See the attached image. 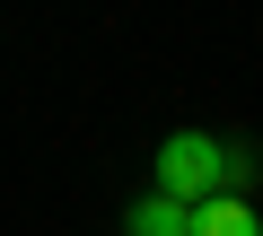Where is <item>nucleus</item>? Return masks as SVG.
I'll use <instances>...</instances> for the list:
<instances>
[{
  "label": "nucleus",
  "mask_w": 263,
  "mask_h": 236,
  "mask_svg": "<svg viewBox=\"0 0 263 236\" xmlns=\"http://www.w3.org/2000/svg\"><path fill=\"white\" fill-rule=\"evenodd\" d=\"M228 184V140H211V132H167L158 140V192L167 201H211Z\"/></svg>",
  "instance_id": "1"
},
{
  "label": "nucleus",
  "mask_w": 263,
  "mask_h": 236,
  "mask_svg": "<svg viewBox=\"0 0 263 236\" xmlns=\"http://www.w3.org/2000/svg\"><path fill=\"white\" fill-rule=\"evenodd\" d=\"M184 236H263V219H254V210H246L237 192H211V201H193Z\"/></svg>",
  "instance_id": "2"
},
{
  "label": "nucleus",
  "mask_w": 263,
  "mask_h": 236,
  "mask_svg": "<svg viewBox=\"0 0 263 236\" xmlns=\"http://www.w3.org/2000/svg\"><path fill=\"white\" fill-rule=\"evenodd\" d=\"M184 201H167V192H141V201H132L123 210V236H184Z\"/></svg>",
  "instance_id": "3"
}]
</instances>
